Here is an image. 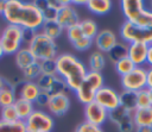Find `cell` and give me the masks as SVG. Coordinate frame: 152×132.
Here are the masks:
<instances>
[{"mask_svg": "<svg viewBox=\"0 0 152 132\" xmlns=\"http://www.w3.org/2000/svg\"><path fill=\"white\" fill-rule=\"evenodd\" d=\"M36 31H32V30H23V43H28L32 37L34 36Z\"/></svg>", "mask_w": 152, "mask_h": 132, "instance_id": "b9f144b4", "label": "cell"}, {"mask_svg": "<svg viewBox=\"0 0 152 132\" xmlns=\"http://www.w3.org/2000/svg\"><path fill=\"white\" fill-rule=\"evenodd\" d=\"M95 102H97L100 106H102L107 112H110L120 106V100H119V93L114 90L110 87L103 86L101 87L96 94H95Z\"/></svg>", "mask_w": 152, "mask_h": 132, "instance_id": "8fae6325", "label": "cell"}, {"mask_svg": "<svg viewBox=\"0 0 152 132\" xmlns=\"http://www.w3.org/2000/svg\"><path fill=\"white\" fill-rule=\"evenodd\" d=\"M80 27L82 30V33L84 37L87 38H90V39H94L99 32V29H97V24L93 20V19H83V20H80Z\"/></svg>", "mask_w": 152, "mask_h": 132, "instance_id": "83f0119b", "label": "cell"}, {"mask_svg": "<svg viewBox=\"0 0 152 132\" xmlns=\"http://www.w3.org/2000/svg\"><path fill=\"white\" fill-rule=\"evenodd\" d=\"M34 56L36 61L55 59L57 57V44L56 40L44 34L42 31H36L32 39L26 45Z\"/></svg>", "mask_w": 152, "mask_h": 132, "instance_id": "3957f363", "label": "cell"}, {"mask_svg": "<svg viewBox=\"0 0 152 132\" xmlns=\"http://www.w3.org/2000/svg\"><path fill=\"white\" fill-rule=\"evenodd\" d=\"M7 82H8L7 80H5L4 77H1V76H0V92H1V90H2V88L7 84Z\"/></svg>", "mask_w": 152, "mask_h": 132, "instance_id": "7dc6e473", "label": "cell"}, {"mask_svg": "<svg viewBox=\"0 0 152 132\" xmlns=\"http://www.w3.org/2000/svg\"><path fill=\"white\" fill-rule=\"evenodd\" d=\"M55 63L56 74L64 80L68 89L76 92L88 73L84 63L70 52L57 55V57L55 58Z\"/></svg>", "mask_w": 152, "mask_h": 132, "instance_id": "7a4b0ae2", "label": "cell"}, {"mask_svg": "<svg viewBox=\"0 0 152 132\" xmlns=\"http://www.w3.org/2000/svg\"><path fill=\"white\" fill-rule=\"evenodd\" d=\"M119 100H120V106L125 108L126 111L133 113L138 106H137V93L135 92H129V90H122L119 93Z\"/></svg>", "mask_w": 152, "mask_h": 132, "instance_id": "cb8c5ba5", "label": "cell"}, {"mask_svg": "<svg viewBox=\"0 0 152 132\" xmlns=\"http://www.w3.org/2000/svg\"><path fill=\"white\" fill-rule=\"evenodd\" d=\"M27 132H51L55 126L53 117L45 109L36 108L25 120Z\"/></svg>", "mask_w": 152, "mask_h": 132, "instance_id": "52a82bcc", "label": "cell"}, {"mask_svg": "<svg viewBox=\"0 0 152 132\" xmlns=\"http://www.w3.org/2000/svg\"><path fill=\"white\" fill-rule=\"evenodd\" d=\"M36 83H37L39 90L42 93L48 94L49 96L53 95V94H58V93H65V90L68 89L64 80L61 76H58L57 74H53V75L42 74L38 77V80L36 81Z\"/></svg>", "mask_w": 152, "mask_h": 132, "instance_id": "9c48e42d", "label": "cell"}, {"mask_svg": "<svg viewBox=\"0 0 152 132\" xmlns=\"http://www.w3.org/2000/svg\"><path fill=\"white\" fill-rule=\"evenodd\" d=\"M36 5L38 6V8L40 10L43 17H44V21H48V20H56V17H57V13L55 11H52L49 6H48V2L46 0H39V1H34Z\"/></svg>", "mask_w": 152, "mask_h": 132, "instance_id": "d6a6232c", "label": "cell"}, {"mask_svg": "<svg viewBox=\"0 0 152 132\" xmlns=\"http://www.w3.org/2000/svg\"><path fill=\"white\" fill-rule=\"evenodd\" d=\"M13 107H14V109L17 112L18 119L19 120H23V121H25L31 115V113L36 109L33 102H30L27 100L19 99V98H17L15 102L13 103Z\"/></svg>", "mask_w": 152, "mask_h": 132, "instance_id": "ffe728a7", "label": "cell"}, {"mask_svg": "<svg viewBox=\"0 0 152 132\" xmlns=\"http://www.w3.org/2000/svg\"><path fill=\"white\" fill-rule=\"evenodd\" d=\"M112 1L110 0H88L86 6L87 8L96 15H104L112 10Z\"/></svg>", "mask_w": 152, "mask_h": 132, "instance_id": "7402d4cb", "label": "cell"}, {"mask_svg": "<svg viewBox=\"0 0 152 132\" xmlns=\"http://www.w3.org/2000/svg\"><path fill=\"white\" fill-rule=\"evenodd\" d=\"M65 31H66V37H68V39L70 40L71 44L83 37L82 30H81V27H80V23H78L77 25H75V26H71L70 29H68V30H65Z\"/></svg>", "mask_w": 152, "mask_h": 132, "instance_id": "8d00e7d4", "label": "cell"}, {"mask_svg": "<svg viewBox=\"0 0 152 132\" xmlns=\"http://www.w3.org/2000/svg\"><path fill=\"white\" fill-rule=\"evenodd\" d=\"M14 62H15V65L19 68V70L23 71L24 69H26L31 64L36 63L37 61L27 46H21L19 49V51L14 55Z\"/></svg>", "mask_w": 152, "mask_h": 132, "instance_id": "d6986e66", "label": "cell"}, {"mask_svg": "<svg viewBox=\"0 0 152 132\" xmlns=\"http://www.w3.org/2000/svg\"><path fill=\"white\" fill-rule=\"evenodd\" d=\"M12 86L14 88V93H15L17 98L27 100L30 102H34L36 99L38 98V95L40 94V90L37 86V83L33 81L23 80L17 83H13Z\"/></svg>", "mask_w": 152, "mask_h": 132, "instance_id": "5bb4252c", "label": "cell"}, {"mask_svg": "<svg viewBox=\"0 0 152 132\" xmlns=\"http://www.w3.org/2000/svg\"><path fill=\"white\" fill-rule=\"evenodd\" d=\"M148 94H150V100H151V105H152V89H148Z\"/></svg>", "mask_w": 152, "mask_h": 132, "instance_id": "f907efd6", "label": "cell"}, {"mask_svg": "<svg viewBox=\"0 0 152 132\" xmlns=\"http://www.w3.org/2000/svg\"><path fill=\"white\" fill-rule=\"evenodd\" d=\"M132 114L135 126H152V106L137 108Z\"/></svg>", "mask_w": 152, "mask_h": 132, "instance_id": "44dd1931", "label": "cell"}, {"mask_svg": "<svg viewBox=\"0 0 152 132\" xmlns=\"http://www.w3.org/2000/svg\"><path fill=\"white\" fill-rule=\"evenodd\" d=\"M146 63L152 67V44L148 45V51H147V58H146Z\"/></svg>", "mask_w": 152, "mask_h": 132, "instance_id": "f6af8a7d", "label": "cell"}, {"mask_svg": "<svg viewBox=\"0 0 152 132\" xmlns=\"http://www.w3.org/2000/svg\"><path fill=\"white\" fill-rule=\"evenodd\" d=\"M2 18L10 25H15L23 30L39 31L44 24V17L34 1L7 0Z\"/></svg>", "mask_w": 152, "mask_h": 132, "instance_id": "6da1fadb", "label": "cell"}, {"mask_svg": "<svg viewBox=\"0 0 152 132\" xmlns=\"http://www.w3.org/2000/svg\"><path fill=\"white\" fill-rule=\"evenodd\" d=\"M84 118L89 124L102 126L108 120V112L97 102L93 101L84 105Z\"/></svg>", "mask_w": 152, "mask_h": 132, "instance_id": "4fadbf2b", "label": "cell"}, {"mask_svg": "<svg viewBox=\"0 0 152 132\" xmlns=\"http://www.w3.org/2000/svg\"><path fill=\"white\" fill-rule=\"evenodd\" d=\"M137 106H138V108H145V107L152 106L147 88H144V89L137 92Z\"/></svg>", "mask_w": 152, "mask_h": 132, "instance_id": "836d02e7", "label": "cell"}, {"mask_svg": "<svg viewBox=\"0 0 152 132\" xmlns=\"http://www.w3.org/2000/svg\"><path fill=\"white\" fill-rule=\"evenodd\" d=\"M75 132H104V131L102 130L101 126H96L87 121H83L75 128Z\"/></svg>", "mask_w": 152, "mask_h": 132, "instance_id": "f35d334b", "label": "cell"}, {"mask_svg": "<svg viewBox=\"0 0 152 132\" xmlns=\"http://www.w3.org/2000/svg\"><path fill=\"white\" fill-rule=\"evenodd\" d=\"M0 44L5 55H15L23 45V29L7 24L0 32Z\"/></svg>", "mask_w": 152, "mask_h": 132, "instance_id": "5b68a950", "label": "cell"}, {"mask_svg": "<svg viewBox=\"0 0 152 132\" xmlns=\"http://www.w3.org/2000/svg\"><path fill=\"white\" fill-rule=\"evenodd\" d=\"M106 56L103 52L101 51H93L89 55L88 58V67H89V71H96V73H101L104 67H106Z\"/></svg>", "mask_w": 152, "mask_h": 132, "instance_id": "603a6c76", "label": "cell"}, {"mask_svg": "<svg viewBox=\"0 0 152 132\" xmlns=\"http://www.w3.org/2000/svg\"><path fill=\"white\" fill-rule=\"evenodd\" d=\"M4 55H5V52H4V49H2V46H1V44H0V58H1Z\"/></svg>", "mask_w": 152, "mask_h": 132, "instance_id": "681fc988", "label": "cell"}, {"mask_svg": "<svg viewBox=\"0 0 152 132\" xmlns=\"http://www.w3.org/2000/svg\"><path fill=\"white\" fill-rule=\"evenodd\" d=\"M70 107V98L66 93H58L49 96L46 103V112L52 117H62L64 115Z\"/></svg>", "mask_w": 152, "mask_h": 132, "instance_id": "7c38bea8", "label": "cell"}, {"mask_svg": "<svg viewBox=\"0 0 152 132\" xmlns=\"http://www.w3.org/2000/svg\"><path fill=\"white\" fill-rule=\"evenodd\" d=\"M39 31H42L44 34H46L48 37H50V38L56 40L62 34V32L64 30L57 24L56 20H48V21H44V24L42 25Z\"/></svg>", "mask_w": 152, "mask_h": 132, "instance_id": "4316f807", "label": "cell"}, {"mask_svg": "<svg viewBox=\"0 0 152 132\" xmlns=\"http://www.w3.org/2000/svg\"><path fill=\"white\" fill-rule=\"evenodd\" d=\"M121 87L124 90L135 93L146 88V69L144 67H135L131 73L121 76Z\"/></svg>", "mask_w": 152, "mask_h": 132, "instance_id": "ba28073f", "label": "cell"}, {"mask_svg": "<svg viewBox=\"0 0 152 132\" xmlns=\"http://www.w3.org/2000/svg\"><path fill=\"white\" fill-rule=\"evenodd\" d=\"M93 44H94V40H93V39L87 38V37L83 36V37L80 38L78 40L74 42V43H72V46H74V49L78 50V51H86V50L90 49Z\"/></svg>", "mask_w": 152, "mask_h": 132, "instance_id": "74e56055", "label": "cell"}, {"mask_svg": "<svg viewBox=\"0 0 152 132\" xmlns=\"http://www.w3.org/2000/svg\"><path fill=\"white\" fill-rule=\"evenodd\" d=\"M108 119L118 127L119 132H133L135 130L133 114L121 106L108 112Z\"/></svg>", "mask_w": 152, "mask_h": 132, "instance_id": "30bf717a", "label": "cell"}, {"mask_svg": "<svg viewBox=\"0 0 152 132\" xmlns=\"http://www.w3.org/2000/svg\"><path fill=\"white\" fill-rule=\"evenodd\" d=\"M120 5L126 21L131 23H134L138 15L142 12V10H145V4L141 0H122Z\"/></svg>", "mask_w": 152, "mask_h": 132, "instance_id": "e0dca14e", "label": "cell"}, {"mask_svg": "<svg viewBox=\"0 0 152 132\" xmlns=\"http://www.w3.org/2000/svg\"><path fill=\"white\" fill-rule=\"evenodd\" d=\"M6 4H7V0H0V14L2 15L5 8H6Z\"/></svg>", "mask_w": 152, "mask_h": 132, "instance_id": "bcb514c9", "label": "cell"}, {"mask_svg": "<svg viewBox=\"0 0 152 132\" xmlns=\"http://www.w3.org/2000/svg\"><path fill=\"white\" fill-rule=\"evenodd\" d=\"M133 24H135L140 27H146V29L152 27V11L148 8L142 10V12L138 15V18L135 19V21Z\"/></svg>", "mask_w": 152, "mask_h": 132, "instance_id": "1f68e13d", "label": "cell"}, {"mask_svg": "<svg viewBox=\"0 0 152 132\" xmlns=\"http://www.w3.org/2000/svg\"><path fill=\"white\" fill-rule=\"evenodd\" d=\"M15 100H17V95L14 93V88L11 84V82L8 81L7 84L0 92V107L4 108V107L13 106Z\"/></svg>", "mask_w": 152, "mask_h": 132, "instance_id": "484cf974", "label": "cell"}, {"mask_svg": "<svg viewBox=\"0 0 152 132\" xmlns=\"http://www.w3.org/2000/svg\"><path fill=\"white\" fill-rule=\"evenodd\" d=\"M114 68H115V71L120 76H124V75H127L128 73H131L135 68V65L133 64V62L128 57H126V58H122L119 62H116L114 64Z\"/></svg>", "mask_w": 152, "mask_h": 132, "instance_id": "4dcf8cb0", "label": "cell"}, {"mask_svg": "<svg viewBox=\"0 0 152 132\" xmlns=\"http://www.w3.org/2000/svg\"><path fill=\"white\" fill-rule=\"evenodd\" d=\"M148 45L145 43H131L128 44L127 57L133 62L135 67H142L146 63Z\"/></svg>", "mask_w": 152, "mask_h": 132, "instance_id": "ac0fdd59", "label": "cell"}, {"mask_svg": "<svg viewBox=\"0 0 152 132\" xmlns=\"http://www.w3.org/2000/svg\"><path fill=\"white\" fill-rule=\"evenodd\" d=\"M70 4L74 6V5H86L87 1H81V0H75V1H70Z\"/></svg>", "mask_w": 152, "mask_h": 132, "instance_id": "c3c4849f", "label": "cell"}, {"mask_svg": "<svg viewBox=\"0 0 152 132\" xmlns=\"http://www.w3.org/2000/svg\"><path fill=\"white\" fill-rule=\"evenodd\" d=\"M146 88L152 89V67L146 69Z\"/></svg>", "mask_w": 152, "mask_h": 132, "instance_id": "7bdbcfd3", "label": "cell"}, {"mask_svg": "<svg viewBox=\"0 0 152 132\" xmlns=\"http://www.w3.org/2000/svg\"><path fill=\"white\" fill-rule=\"evenodd\" d=\"M134 132H152V126H135Z\"/></svg>", "mask_w": 152, "mask_h": 132, "instance_id": "ee69618b", "label": "cell"}, {"mask_svg": "<svg viewBox=\"0 0 152 132\" xmlns=\"http://www.w3.org/2000/svg\"><path fill=\"white\" fill-rule=\"evenodd\" d=\"M46 2H48V6L56 13L65 8L68 5H70V0H46Z\"/></svg>", "mask_w": 152, "mask_h": 132, "instance_id": "ab89813d", "label": "cell"}, {"mask_svg": "<svg viewBox=\"0 0 152 132\" xmlns=\"http://www.w3.org/2000/svg\"><path fill=\"white\" fill-rule=\"evenodd\" d=\"M150 6H151V8H150V10H151V11H152V1H151V2H150Z\"/></svg>", "mask_w": 152, "mask_h": 132, "instance_id": "816d5d0a", "label": "cell"}, {"mask_svg": "<svg viewBox=\"0 0 152 132\" xmlns=\"http://www.w3.org/2000/svg\"><path fill=\"white\" fill-rule=\"evenodd\" d=\"M0 132H27L25 121L15 120V121H4L0 120Z\"/></svg>", "mask_w": 152, "mask_h": 132, "instance_id": "f1b7e54d", "label": "cell"}, {"mask_svg": "<svg viewBox=\"0 0 152 132\" xmlns=\"http://www.w3.org/2000/svg\"><path fill=\"white\" fill-rule=\"evenodd\" d=\"M93 40H94V44H95L97 51L107 54L118 43V37L112 30L103 29L97 32L96 37Z\"/></svg>", "mask_w": 152, "mask_h": 132, "instance_id": "9a60e30c", "label": "cell"}, {"mask_svg": "<svg viewBox=\"0 0 152 132\" xmlns=\"http://www.w3.org/2000/svg\"><path fill=\"white\" fill-rule=\"evenodd\" d=\"M120 36L125 43H145L147 45L152 44V27H140L131 21H126L121 25Z\"/></svg>", "mask_w": 152, "mask_h": 132, "instance_id": "8992f818", "label": "cell"}, {"mask_svg": "<svg viewBox=\"0 0 152 132\" xmlns=\"http://www.w3.org/2000/svg\"><path fill=\"white\" fill-rule=\"evenodd\" d=\"M48 100H49V95H48V94H45V93H42V92H40V94L38 95V98H37V99H36V101L33 102V103H34V107L37 106V107H38V108H40V109L46 108Z\"/></svg>", "mask_w": 152, "mask_h": 132, "instance_id": "60d3db41", "label": "cell"}, {"mask_svg": "<svg viewBox=\"0 0 152 132\" xmlns=\"http://www.w3.org/2000/svg\"><path fill=\"white\" fill-rule=\"evenodd\" d=\"M38 64L40 67L42 74H44V75H53V74H56V63H55V59L39 61Z\"/></svg>", "mask_w": 152, "mask_h": 132, "instance_id": "e575fe53", "label": "cell"}, {"mask_svg": "<svg viewBox=\"0 0 152 132\" xmlns=\"http://www.w3.org/2000/svg\"><path fill=\"white\" fill-rule=\"evenodd\" d=\"M0 120H4V121H15V120H19L14 107L13 106H8V107L1 108V111H0Z\"/></svg>", "mask_w": 152, "mask_h": 132, "instance_id": "d590c367", "label": "cell"}, {"mask_svg": "<svg viewBox=\"0 0 152 132\" xmlns=\"http://www.w3.org/2000/svg\"><path fill=\"white\" fill-rule=\"evenodd\" d=\"M103 86H104L103 75L101 73L89 71L88 70L84 80L82 81V83L80 84V87L75 92L76 98L83 105H87L89 102H93L94 99H95L96 92L101 87H103Z\"/></svg>", "mask_w": 152, "mask_h": 132, "instance_id": "277c9868", "label": "cell"}, {"mask_svg": "<svg viewBox=\"0 0 152 132\" xmlns=\"http://www.w3.org/2000/svg\"><path fill=\"white\" fill-rule=\"evenodd\" d=\"M128 54V44L127 43H120L118 42L108 52L107 56L112 63H116L122 58H126Z\"/></svg>", "mask_w": 152, "mask_h": 132, "instance_id": "d4e9b609", "label": "cell"}, {"mask_svg": "<svg viewBox=\"0 0 152 132\" xmlns=\"http://www.w3.org/2000/svg\"><path fill=\"white\" fill-rule=\"evenodd\" d=\"M21 73H23V77H24L25 81H33V82H36L38 80V77L42 75L40 67H39L38 62L31 64L30 67H27L26 69H24Z\"/></svg>", "mask_w": 152, "mask_h": 132, "instance_id": "f546056e", "label": "cell"}, {"mask_svg": "<svg viewBox=\"0 0 152 132\" xmlns=\"http://www.w3.org/2000/svg\"><path fill=\"white\" fill-rule=\"evenodd\" d=\"M56 21L57 24L63 29V30H68L71 26H75L80 23V17H78V12L76 11L75 6H72L71 4L68 5L65 8L61 10L59 12H57V17H56Z\"/></svg>", "mask_w": 152, "mask_h": 132, "instance_id": "2e32d148", "label": "cell"}]
</instances>
